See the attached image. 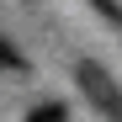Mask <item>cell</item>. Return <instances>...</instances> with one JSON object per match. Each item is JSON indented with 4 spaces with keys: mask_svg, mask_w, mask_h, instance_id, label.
I'll return each mask as SVG.
<instances>
[{
    "mask_svg": "<svg viewBox=\"0 0 122 122\" xmlns=\"http://www.w3.org/2000/svg\"><path fill=\"white\" fill-rule=\"evenodd\" d=\"M74 80H80V90L90 96V106L106 122H122V85L96 64V58H80V64H74Z\"/></svg>",
    "mask_w": 122,
    "mask_h": 122,
    "instance_id": "obj_1",
    "label": "cell"
},
{
    "mask_svg": "<svg viewBox=\"0 0 122 122\" xmlns=\"http://www.w3.org/2000/svg\"><path fill=\"white\" fill-rule=\"evenodd\" d=\"M27 122H69V112L58 106V101H43V106H32V112H27Z\"/></svg>",
    "mask_w": 122,
    "mask_h": 122,
    "instance_id": "obj_2",
    "label": "cell"
},
{
    "mask_svg": "<svg viewBox=\"0 0 122 122\" xmlns=\"http://www.w3.org/2000/svg\"><path fill=\"white\" fill-rule=\"evenodd\" d=\"M0 69H27V58H21V48L11 37H0Z\"/></svg>",
    "mask_w": 122,
    "mask_h": 122,
    "instance_id": "obj_3",
    "label": "cell"
}]
</instances>
